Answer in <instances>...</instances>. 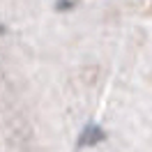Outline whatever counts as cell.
Instances as JSON below:
<instances>
[{"mask_svg": "<svg viewBox=\"0 0 152 152\" xmlns=\"http://www.w3.org/2000/svg\"><path fill=\"white\" fill-rule=\"evenodd\" d=\"M106 141V132L99 127V124H86L83 127V132L78 136V141H76V148L78 150H83V148H95L99 143Z\"/></svg>", "mask_w": 152, "mask_h": 152, "instance_id": "obj_1", "label": "cell"}, {"mask_svg": "<svg viewBox=\"0 0 152 152\" xmlns=\"http://www.w3.org/2000/svg\"><path fill=\"white\" fill-rule=\"evenodd\" d=\"M72 7H74V0H58L56 2L58 12H67V10H72Z\"/></svg>", "mask_w": 152, "mask_h": 152, "instance_id": "obj_2", "label": "cell"}]
</instances>
